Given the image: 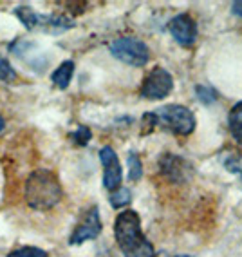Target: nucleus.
Masks as SVG:
<instances>
[{
    "mask_svg": "<svg viewBox=\"0 0 242 257\" xmlns=\"http://www.w3.org/2000/svg\"><path fill=\"white\" fill-rule=\"evenodd\" d=\"M64 198V188L58 176L49 169L33 170L24 185V199L29 208L46 212L55 208Z\"/></svg>",
    "mask_w": 242,
    "mask_h": 257,
    "instance_id": "nucleus-1",
    "label": "nucleus"
},
{
    "mask_svg": "<svg viewBox=\"0 0 242 257\" xmlns=\"http://www.w3.org/2000/svg\"><path fill=\"white\" fill-rule=\"evenodd\" d=\"M114 237L125 257H155V250L143 234L141 217L136 210L119 212L114 221Z\"/></svg>",
    "mask_w": 242,
    "mask_h": 257,
    "instance_id": "nucleus-2",
    "label": "nucleus"
},
{
    "mask_svg": "<svg viewBox=\"0 0 242 257\" xmlns=\"http://www.w3.org/2000/svg\"><path fill=\"white\" fill-rule=\"evenodd\" d=\"M13 13L29 31H46L58 35V33L74 28V22L65 15H40L31 6H17Z\"/></svg>",
    "mask_w": 242,
    "mask_h": 257,
    "instance_id": "nucleus-3",
    "label": "nucleus"
},
{
    "mask_svg": "<svg viewBox=\"0 0 242 257\" xmlns=\"http://www.w3.org/2000/svg\"><path fill=\"white\" fill-rule=\"evenodd\" d=\"M155 116H157V125L177 136H190L195 131V116L184 105L168 103L155 110Z\"/></svg>",
    "mask_w": 242,
    "mask_h": 257,
    "instance_id": "nucleus-4",
    "label": "nucleus"
},
{
    "mask_svg": "<svg viewBox=\"0 0 242 257\" xmlns=\"http://www.w3.org/2000/svg\"><path fill=\"white\" fill-rule=\"evenodd\" d=\"M110 55L116 60L132 67H145L150 62V49L145 42L136 37L116 38L110 44Z\"/></svg>",
    "mask_w": 242,
    "mask_h": 257,
    "instance_id": "nucleus-5",
    "label": "nucleus"
},
{
    "mask_svg": "<svg viewBox=\"0 0 242 257\" xmlns=\"http://www.w3.org/2000/svg\"><path fill=\"white\" fill-rule=\"evenodd\" d=\"M174 89V78L172 74L161 67V65H155L150 73L146 74L145 80H143L141 85V96L146 100H163L172 92Z\"/></svg>",
    "mask_w": 242,
    "mask_h": 257,
    "instance_id": "nucleus-6",
    "label": "nucleus"
},
{
    "mask_svg": "<svg viewBox=\"0 0 242 257\" xmlns=\"http://www.w3.org/2000/svg\"><path fill=\"white\" fill-rule=\"evenodd\" d=\"M159 172L170 183H186L193 174V167L183 156L165 152L159 158Z\"/></svg>",
    "mask_w": 242,
    "mask_h": 257,
    "instance_id": "nucleus-7",
    "label": "nucleus"
},
{
    "mask_svg": "<svg viewBox=\"0 0 242 257\" xmlns=\"http://www.w3.org/2000/svg\"><path fill=\"white\" fill-rule=\"evenodd\" d=\"M101 217L98 207H91L89 210H85V214L82 216V219L78 221V225L74 226L73 234L69 237V244L71 246H76V244H82L85 241H91V239H96L101 234Z\"/></svg>",
    "mask_w": 242,
    "mask_h": 257,
    "instance_id": "nucleus-8",
    "label": "nucleus"
},
{
    "mask_svg": "<svg viewBox=\"0 0 242 257\" xmlns=\"http://www.w3.org/2000/svg\"><path fill=\"white\" fill-rule=\"evenodd\" d=\"M100 161L103 165V187L114 192L116 188L121 187V179H123V170H121L118 154L110 145H105L100 151Z\"/></svg>",
    "mask_w": 242,
    "mask_h": 257,
    "instance_id": "nucleus-9",
    "label": "nucleus"
},
{
    "mask_svg": "<svg viewBox=\"0 0 242 257\" xmlns=\"http://www.w3.org/2000/svg\"><path fill=\"white\" fill-rule=\"evenodd\" d=\"M168 31L179 46L190 47L197 38V24L188 13H181L168 22Z\"/></svg>",
    "mask_w": 242,
    "mask_h": 257,
    "instance_id": "nucleus-10",
    "label": "nucleus"
},
{
    "mask_svg": "<svg viewBox=\"0 0 242 257\" xmlns=\"http://www.w3.org/2000/svg\"><path fill=\"white\" fill-rule=\"evenodd\" d=\"M73 74H74V62L73 60H65V62H62V64L53 71V74H51V82H53L55 87L64 91V89L69 87V83H71V80H73Z\"/></svg>",
    "mask_w": 242,
    "mask_h": 257,
    "instance_id": "nucleus-11",
    "label": "nucleus"
},
{
    "mask_svg": "<svg viewBox=\"0 0 242 257\" xmlns=\"http://www.w3.org/2000/svg\"><path fill=\"white\" fill-rule=\"evenodd\" d=\"M228 128H229L231 138L242 145V101H237V103L229 109Z\"/></svg>",
    "mask_w": 242,
    "mask_h": 257,
    "instance_id": "nucleus-12",
    "label": "nucleus"
},
{
    "mask_svg": "<svg viewBox=\"0 0 242 257\" xmlns=\"http://www.w3.org/2000/svg\"><path fill=\"white\" fill-rule=\"evenodd\" d=\"M109 201H110V207L116 208V210L125 208L127 205H130V201H132V192L125 187H119V188H116L114 192L110 194Z\"/></svg>",
    "mask_w": 242,
    "mask_h": 257,
    "instance_id": "nucleus-13",
    "label": "nucleus"
},
{
    "mask_svg": "<svg viewBox=\"0 0 242 257\" xmlns=\"http://www.w3.org/2000/svg\"><path fill=\"white\" fill-rule=\"evenodd\" d=\"M195 96L197 100L201 101L202 105H213L215 101L219 100V92L215 91L210 85H195Z\"/></svg>",
    "mask_w": 242,
    "mask_h": 257,
    "instance_id": "nucleus-14",
    "label": "nucleus"
},
{
    "mask_svg": "<svg viewBox=\"0 0 242 257\" xmlns=\"http://www.w3.org/2000/svg\"><path fill=\"white\" fill-rule=\"evenodd\" d=\"M128 163V179L130 181H139L143 178V163L141 158L137 156L136 152H130L127 158Z\"/></svg>",
    "mask_w": 242,
    "mask_h": 257,
    "instance_id": "nucleus-15",
    "label": "nucleus"
},
{
    "mask_svg": "<svg viewBox=\"0 0 242 257\" xmlns=\"http://www.w3.org/2000/svg\"><path fill=\"white\" fill-rule=\"evenodd\" d=\"M71 140H73L74 145L78 147H85L89 142L92 140V131L87 125H78V128L71 134Z\"/></svg>",
    "mask_w": 242,
    "mask_h": 257,
    "instance_id": "nucleus-16",
    "label": "nucleus"
},
{
    "mask_svg": "<svg viewBox=\"0 0 242 257\" xmlns=\"http://www.w3.org/2000/svg\"><path fill=\"white\" fill-rule=\"evenodd\" d=\"M17 78H19L17 71L11 67V64L4 58V56L0 55V82L13 83V82H17Z\"/></svg>",
    "mask_w": 242,
    "mask_h": 257,
    "instance_id": "nucleus-17",
    "label": "nucleus"
},
{
    "mask_svg": "<svg viewBox=\"0 0 242 257\" xmlns=\"http://www.w3.org/2000/svg\"><path fill=\"white\" fill-rule=\"evenodd\" d=\"M8 257H49V253L37 246H22V248L13 250V252H10Z\"/></svg>",
    "mask_w": 242,
    "mask_h": 257,
    "instance_id": "nucleus-18",
    "label": "nucleus"
},
{
    "mask_svg": "<svg viewBox=\"0 0 242 257\" xmlns=\"http://www.w3.org/2000/svg\"><path fill=\"white\" fill-rule=\"evenodd\" d=\"M157 125V116L155 112H145L141 118V134H150Z\"/></svg>",
    "mask_w": 242,
    "mask_h": 257,
    "instance_id": "nucleus-19",
    "label": "nucleus"
},
{
    "mask_svg": "<svg viewBox=\"0 0 242 257\" xmlns=\"http://www.w3.org/2000/svg\"><path fill=\"white\" fill-rule=\"evenodd\" d=\"M231 11H233V15H237V17H240V19H242V0H238V2H233Z\"/></svg>",
    "mask_w": 242,
    "mask_h": 257,
    "instance_id": "nucleus-20",
    "label": "nucleus"
},
{
    "mask_svg": "<svg viewBox=\"0 0 242 257\" xmlns=\"http://www.w3.org/2000/svg\"><path fill=\"white\" fill-rule=\"evenodd\" d=\"M6 128V119H4V116H0V133Z\"/></svg>",
    "mask_w": 242,
    "mask_h": 257,
    "instance_id": "nucleus-21",
    "label": "nucleus"
},
{
    "mask_svg": "<svg viewBox=\"0 0 242 257\" xmlns=\"http://www.w3.org/2000/svg\"><path fill=\"white\" fill-rule=\"evenodd\" d=\"M235 174H238V181H240V187H242V169H240V167L235 170Z\"/></svg>",
    "mask_w": 242,
    "mask_h": 257,
    "instance_id": "nucleus-22",
    "label": "nucleus"
},
{
    "mask_svg": "<svg viewBox=\"0 0 242 257\" xmlns=\"http://www.w3.org/2000/svg\"><path fill=\"white\" fill-rule=\"evenodd\" d=\"M174 257H192V255H186V253H183V255H174Z\"/></svg>",
    "mask_w": 242,
    "mask_h": 257,
    "instance_id": "nucleus-23",
    "label": "nucleus"
}]
</instances>
